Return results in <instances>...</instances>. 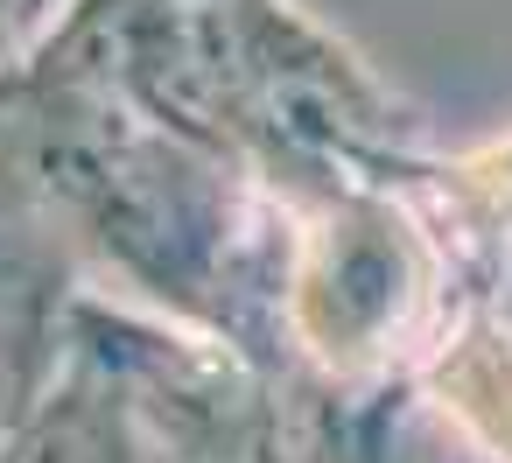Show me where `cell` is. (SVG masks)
Returning a JSON list of instances; mask_svg holds the SVG:
<instances>
[{
	"mask_svg": "<svg viewBox=\"0 0 512 463\" xmlns=\"http://www.w3.org/2000/svg\"><path fill=\"white\" fill-rule=\"evenodd\" d=\"M8 29H15V15H8V0H0V71H8Z\"/></svg>",
	"mask_w": 512,
	"mask_h": 463,
	"instance_id": "obj_3",
	"label": "cell"
},
{
	"mask_svg": "<svg viewBox=\"0 0 512 463\" xmlns=\"http://www.w3.org/2000/svg\"><path fill=\"white\" fill-rule=\"evenodd\" d=\"M71 239L78 232L43 190V169L0 120V442L36 414L64 365L71 309L85 295L71 274Z\"/></svg>",
	"mask_w": 512,
	"mask_h": 463,
	"instance_id": "obj_2",
	"label": "cell"
},
{
	"mask_svg": "<svg viewBox=\"0 0 512 463\" xmlns=\"http://www.w3.org/2000/svg\"><path fill=\"white\" fill-rule=\"evenodd\" d=\"M0 463H295L281 393L204 330L78 295L71 344Z\"/></svg>",
	"mask_w": 512,
	"mask_h": 463,
	"instance_id": "obj_1",
	"label": "cell"
}]
</instances>
